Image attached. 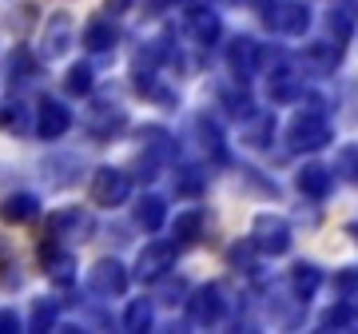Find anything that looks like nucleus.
<instances>
[{"instance_id": "4", "label": "nucleus", "mask_w": 358, "mask_h": 334, "mask_svg": "<svg viewBox=\"0 0 358 334\" xmlns=\"http://www.w3.org/2000/svg\"><path fill=\"white\" fill-rule=\"evenodd\" d=\"M251 247L263 251V255H282V251L291 247V227H287V219L259 215L255 227H251Z\"/></svg>"}, {"instance_id": "21", "label": "nucleus", "mask_w": 358, "mask_h": 334, "mask_svg": "<svg viewBox=\"0 0 358 334\" xmlns=\"http://www.w3.org/2000/svg\"><path fill=\"white\" fill-rule=\"evenodd\" d=\"M64 92H68V96H88V92H92V68L88 64H72V68H68Z\"/></svg>"}, {"instance_id": "35", "label": "nucleus", "mask_w": 358, "mask_h": 334, "mask_svg": "<svg viewBox=\"0 0 358 334\" xmlns=\"http://www.w3.org/2000/svg\"><path fill=\"white\" fill-rule=\"evenodd\" d=\"M255 4H267V0H255Z\"/></svg>"}, {"instance_id": "12", "label": "nucleus", "mask_w": 358, "mask_h": 334, "mask_svg": "<svg viewBox=\"0 0 358 334\" xmlns=\"http://www.w3.org/2000/svg\"><path fill=\"white\" fill-rule=\"evenodd\" d=\"M72 128V112H68L60 100H40V119H36V131L44 136V140H60L64 131Z\"/></svg>"}, {"instance_id": "3", "label": "nucleus", "mask_w": 358, "mask_h": 334, "mask_svg": "<svg viewBox=\"0 0 358 334\" xmlns=\"http://www.w3.org/2000/svg\"><path fill=\"white\" fill-rule=\"evenodd\" d=\"M124 124H128V112L115 100H96L84 112V128H88L92 140H112L115 131H124Z\"/></svg>"}, {"instance_id": "23", "label": "nucleus", "mask_w": 358, "mask_h": 334, "mask_svg": "<svg viewBox=\"0 0 358 334\" xmlns=\"http://www.w3.org/2000/svg\"><path fill=\"white\" fill-rule=\"evenodd\" d=\"M271 131H275V119L267 116V112H263V116H255L251 119V124H247V143H251V147H267V140H271Z\"/></svg>"}, {"instance_id": "11", "label": "nucleus", "mask_w": 358, "mask_h": 334, "mask_svg": "<svg viewBox=\"0 0 358 334\" xmlns=\"http://www.w3.org/2000/svg\"><path fill=\"white\" fill-rule=\"evenodd\" d=\"M227 64H231V72H235L239 80H251V76H259L263 52H259V44L251 36H239L235 44H231V52H227Z\"/></svg>"}, {"instance_id": "30", "label": "nucleus", "mask_w": 358, "mask_h": 334, "mask_svg": "<svg viewBox=\"0 0 358 334\" xmlns=\"http://www.w3.org/2000/svg\"><path fill=\"white\" fill-rule=\"evenodd\" d=\"M183 291H187V286H183V283H176V286H167V295H164V303H179V295H183Z\"/></svg>"}, {"instance_id": "9", "label": "nucleus", "mask_w": 358, "mask_h": 334, "mask_svg": "<svg viewBox=\"0 0 358 334\" xmlns=\"http://www.w3.org/2000/svg\"><path fill=\"white\" fill-rule=\"evenodd\" d=\"M310 24V13L307 4L299 0H282V4H271L267 8V28L271 32H291V36H303Z\"/></svg>"}, {"instance_id": "31", "label": "nucleus", "mask_w": 358, "mask_h": 334, "mask_svg": "<svg viewBox=\"0 0 358 334\" xmlns=\"http://www.w3.org/2000/svg\"><path fill=\"white\" fill-rule=\"evenodd\" d=\"M171 4H179V0H148L152 13H164V8H171Z\"/></svg>"}, {"instance_id": "37", "label": "nucleus", "mask_w": 358, "mask_h": 334, "mask_svg": "<svg viewBox=\"0 0 358 334\" xmlns=\"http://www.w3.org/2000/svg\"><path fill=\"white\" fill-rule=\"evenodd\" d=\"M355 235H358V227H355Z\"/></svg>"}, {"instance_id": "25", "label": "nucleus", "mask_w": 358, "mask_h": 334, "mask_svg": "<svg viewBox=\"0 0 358 334\" xmlns=\"http://www.w3.org/2000/svg\"><path fill=\"white\" fill-rule=\"evenodd\" d=\"M48 326H56V303L52 298H36L32 319H28V331H48Z\"/></svg>"}, {"instance_id": "17", "label": "nucleus", "mask_w": 358, "mask_h": 334, "mask_svg": "<svg viewBox=\"0 0 358 334\" xmlns=\"http://www.w3.org/2000/svg\"><path fill=\"white\" fill-rule=\"evenodd\" d=\"M167 219V203L159 195H143L140 203H136V223H140L143 231H159Z\"/></svg>"}, {"instance_id": "29", "label": "nucleus", "mask_w": 358, "mask_h": 334, "mask_svg": "<svg viewBox=\"0 0 358 334\" xmlns=\"http://www.w3.org/2000/svg\"><path fill=\"white\" fill-rule=\"evenodd\" d=\"M343 322H346V307H331L322 314V326H343Z\"/></svg>"}, {"instance_id": "16", "label": "nucleus", "mask_w": 358, "mask_h": 334, "mask_svg": "<svg viewBox=\"0 0 358 334\" xmlns=\"http://www.w3.org/2000/svg\"><path fill=\"white\" fill-rule=\"evenodd\" d=\"M36 211H40V199L28 195V191L8 195V199L0 203V219H4V223H28V219H36Z\"/></svg>"}, {"instance_id": "18", "label": "nucleus", "mask_w": 358, "mask_h": 334, "mask_svg": "<svg viewBox=\"0 0 358 334\" xmlns=\"http://www.w3.org/2000/svg\"><path fill=\"white\" fill-rule=\"evenodd\" d=\"M299 191L303 195H315V199H322V195L331 191V171L327 167H319V164H310V167H303L299 171Z\"/></svg>"}, {"instance_id": "20", "label": "nucleus", "mask_w": 358, "mask_h": 334, "mask_svg": "<svg viewBox=\"0 0 358 334\" xmlns=\"http://www.w3.org/2000/svg\"><path fill=\"white\" fill-rule=\"evenodd\" d=\"M291 286H294V295L299 298H310L315 291H319V270L310 267V263H299L291 275Z\"/></svg>"}, {"instance_id": "10", "label": "nucleus", "mask_w": 358, "mask_h": 334, "mask_svg": "<svg viewBox=\"0 0 358 334\" xmlns=\"http://www.w3.org/2000/svg\"><path fill=\"white\" fill-rule=\"evenodd\" d=\"M187 310H192V322H199V326L219 322V319H223V291H219L215 283L199 286V291L187 298Z\"/></svg>"}, {"instance_id": "1", "label": "nucleus", "mask_w": 358, "mask_h": 334, "mask_svg": "<svg viewBox=\"0 0 358 334\" xmlns=\"http://www.w3.org/2000/svg\"><path fill=\"white\" fill-rule=\"evenodd\" d=\"M287 140H291L294 152H319V147L331 143V124L319 112H299L287 128Z\"/></svg>"}, {"instance_id": "24", "label": "nucleus", "mask_w": 358, "mask_h": 334, "mask_svg": "<svg viewBox=\"0 0 358 334\" xmlns=\"http://www.w3.org/2000/svg\"><path fill=\"white\" fill-rule=\"evenodd\" d=\"M0 128L28 131V108H20V103H0Z\"/></svg>"}, {"instance_id": "2", "label": "nucleus", "mask_w": 358, "mask_h": 334, "mask_svg": "<svg viewBox=\"0 0 358 334\" xmlns=\"http://www.w3.org/2000/svg\"><path fill=\"white\" fill-rule=\"evenodd\" d=\"M128 195H131L128 171H120V167H96V175H92V203L120 207Z\"/></svg>"}, {"instance_id": "6", "label": "nucleus", "mask_w": 358, "mask_h": 334, "mask_svg": "<svg viewBox=\"0 0 358 334\" xmlns=\"http://www.w3.org/2000/svg\"><path fill=\"white\" fill-rule=\"evenodd\" d=\"M171 267H176V247L152 243V247H143L140 259H136V279H140V283H159Z\"/></svg>"}, {"instance_id": "19", "label": "nucleus", "mask_w": 358, "mask_h": 334, "mask_svg": "<svg viewBox=\"0 0 358 334\" xmlns=\"http://www.w3.org/2000/svg\"><path fill=\"white\" fill-rule=\"evenodd\" d=\"M187 28H192L195 44H215V36H219V16L207 13V8H195L192 20H187Z\"/></svg>"}, {"instance_id": "28", "label": "nucleus", "mask_w": 358, "mask_h": 334, "mask_svg": "<svg viewBox=\"0 0 358 334\" xmlns=\"http://www.w3.org/2000/svg\"><path fill=\"white\" fill-rule=\"evenodd\" d=\"M20 331V319H16V310H0V334H16Z\"/></svg>"}, {"instance_id": "14", "label": "nucleus", "mask_w": 358, "mask_h": 334, "mask_svg": "<svg viewBox=\"0 0 358 334\" xmlns=\"http://www.w3.org/2000/svg\"><path fill=\"white\" fill-rule=\"evenodd\" d=\"M84 231H92V223H88V215L80 211V207H68V211H52L48 215V235H80L84 239Z\"/></svg>"}, {"instance_id": "22", "label": "nucleus", "mask_w": 358, "mask_h": 334, "mask_svg": "<svg viewBox=\"0 0 358 334\" xmlns=\"http://www.w3.org/2000/svg\"><path fill=\"white\" fill-rule=\"evenodd\" d=\"M124 326H128V331H148V326H152V303H148V298H136V303L124 310Z\"/></svg>"}, {"instance_id": "36", "label": "nucleus", "mask_w": 358, "mask_h": 334, "mask_svg": "<svg viewBox=\"0 0 358 334\" xmlns=\"http://www.w3.org/2000/svg\"><path fill=\"white\" fill-rule=\"evenodd\" d=\"M219 4H231V0H219Z\"/></svg>"}, {"instance_id": "34", "label": "nucleus", "mask_w": 358, "mask_h": 334, "mask_svg": "<svg viewBox=\"0 0 358 334\" xmlns=\"http://www.w3.org/2000/svg\"><path fill=\"white\" fill-rule=\"evenodd\" d=\"M350 8H355V13H358V0H350Z\"/></svg>"}, {"instance_id": "33", "label": "nucleus", "mask_w": 358, "mask_h": 334, "mask_svg": "<svg viewBox=\"0 0 358 334\" xmlns=\"http://www.w3.org/2000/svg\"><path fill=\"white\" fill-rule=\"evenodd\" d=\"M4 259H8V247H4V243H0V263H4Z\"/></svg>"}, {"instance_id": "13", "label": "nucleus", "mask_w": 358, "mask_h": 334, "mask_svg": "<svg viewBox=\"0 0 358 334\" xmlns=\"http://www.w3.org/2000/svg\"><path fill=\"white\" fill-rule=\"evenodd\" d=\"M115 40H120V32H115L112 16H96L84 24V48L88 52H112Z\"/></svg>"}, {"instance_id": "27", "label": "nucleus", "mask_w": 358, "mask_h": 334, "mask_svg": "<svg viewBox=\"0 0 358 334\" xmlns=\"http://www.w3.org/2000/svg\"><path fill=\"white\" fill-rule=\"evenodd\" d=\"M195 131L203 136L199 143H203L207 152H211V155H223V147H219V131H215V124H211V119H203V116H199V119H195Z\"/></svg>"}, {"instance_id": "32", "label": "nucleus", "mask_w": 358, "mask_h": 334, "mask_svg": "<svg viewBox=\"0 0 358 334\" xmlns=\"http://www.w3.org/2000/svg\"><path fill=\"white\" fill-rule=\"evenodd\" d=\"M108 8H112V13H128L131 0H108Z\"/></svg>"}, {"instance_id": "15", "label": "nucleus", "mask_w": 358, "mask_h": 334, "mask_svg": "<svg viewBox=\"0 0 358 334\" xmlns=\"http://www.w3.org/2000/svg\"><path fill=\"white\" fill-rule=\"evenodd\" d=\"M36 72H40V64H36V56L20 44V48H13V60H8V88H24V84H32L36 80Z\"/></svg>"}, {"instance_id": "8", "label": "nucleus", "mask_w": 358, "mask_h": 334, "mask_svg": "<svg viewBox=\"0 0 358 334\" xmlns=\"http://www.w3.org/2000/svg\"><path fill=\"white\" fill-rule=\"evenodd\" d=\"M40 263H44V275H48L52 283L68 286L72 279H76V259H72L68 247L56 243V235H52L48 243H40Z\"/></svg>"}, {"instance_id": "26", "label": "nucleus", "mask_w": 358, "mask_h": 334, "mask_svg": "<svg viewBox=\"0 0 358 334\" xmlns=\"http://www.w3.org/2000/svg\"><path fill=\"white\" fill-rule=\"evenodd\" d=\"M199 227H203V215L199 211H187V215L176 219V239L179 243H192L195 235H199Z\"/></svg>"}, {"instance_id": "5", "label": "nucleus", "mask_w": 358, "mask_h": 334, "mask_svg": "<svg viewBox=\"0 0 358 334\" xmlns=\"http://www.w3.org/2000/svg\"><path fill=\"white\" fill-rule=\"evenodd\" d=\"M124 286H128V267L120 263V259H100L96 267H88V291L100 298H115L124 295Z\"/></svg>"}, {"instance_id": "7", "label": "nucleus", "mask_w": 358, "mask_h": 334, "mask_svg": "<svg viewBox=\"0 0 358 334\" xmlns=\"http://www.w3.org/2000/svg\"><path fill=\"white\" fill-rule=\"evenodd\" d=\"M72 32H76L72 16L68 13H52L48 24H44V36H40L44 60H60V56H68V48H72Z\"/></svg>"}]
</instances>
